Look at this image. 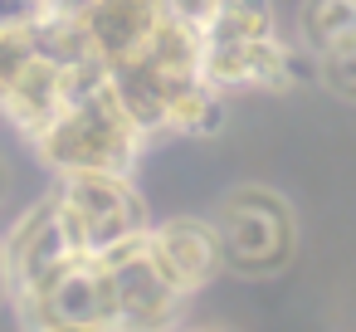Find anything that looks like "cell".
Returning a JSON list of instances; mask_svg holds the SVG:
<instances>
[{
  "label": "cell",
  "instance_id": "cell-1",
  "mask_svg": "<svg viewBox=\"0 0 356 332\" xmlns=\"http://www.w3.org/2000/svg\"><path fill=\"white\" fill-rule=\"evenodd\" d=\"M147 132L137 127V118L127 113L113 74L103 84H93L88 93H79L35 142V161L59 181V176H79V171H132L147 152Z\"/></svg>",
  "mask_w": 356,
  "mask_h": 332
},
{
  "label": "cell",
  "instance_id": "cell-2",
  "mask_svg": "<svg viewBox=\"0 0 356 332\" xmlns=\"http://www.w3.org/2000/svg\"><path fill=\"white\" fill-rule=\"evenodd\" d=\"M59 225L74 244V254H103L152 225L147 196L137 191L132 171H79L59 176L49 186Z\"/></svg>",
  "mask_w": 356,
  "mask_h": 332
},
{
  "label": "cell",
  "instance_id": "cell-3",
  "mask_svg": "<svg viewBox=\"0 0 356 332\" xmlns=\"http://www.w3.org/2000/svg\"><path fill=\"white\" fill-rule=\"evenodd\" d=\"M210 220L220 235L225 269L244 278H268L298 254V215L273 186H234Z\"/></svg>",
  "mask_w": 356,
  "mask_h": 332
},
{
  "label": "cell",
  "instance_id": "cell-4",
  "mask_svg": "<svg viewBox=\"0 0 356 332\" xmlns=\"http://www.w3.org/2000/svg\"><path fill=\"white\" fill-rule=\"evenodd\" d=\"M0 239H6V269H10V298H30L40 293L74 254L64 225H59V210H54V196L44 191L40 200H30L6 230H0Z\"/></svg>",
  "mask_w": 356,
  "mask_h": 332
},
{
  "label": "cell",
  "instance_id": "cell-5",
  "mask_svg": "<svg viewBox=\"0 0 356 332\" xmlns=\"http://www.w3.org/2000/svg\"><path fill=\"white\" fill-rule=\"evenodd\" d=\"M147 259L161 274L166 288H176L186 303L215 283V274L225 269L220 254V235L215 220H195V215H171V220H152L147 230Z\"/></svg>",
  "mask_w": 356,
  "mask_h": 332
},
{
  "label": "cell",
  "instance_id": "cell-6",
  "mask_svg": "<svg viewBox=\"0 0 356 332\" xmlns=\"http://www.w3.org/2000/svg\"><path fill=\"white\" fill-rule=\"evenodd\" d=\"M69 15L88 45V54L113 69L152 40V30L166 20V6L161 0H88V6H79Z\"/></svg>",
  "mask_w": 356,
  "mask_h": 332
},
{
  "label": "cell",
  "instance_id": "cell-7",
  "mask_svg": "<svg viewBox=\"0 0 356 332\" xmlns=\"http://www.w3.org/2000/svg\"><path fill=\"white\" fill-rule=\"evenodd\" d=\"M69 103H74V98H69V74H64V64L40 49V54L15 74V84L0 93V122H6V127L30 147Z\"/></svg>",
  "mask_w": 356,
  "mask_h": 332
},
{
  "label": "cell",
  "instance_id": "cell-8",
  "mask_svg": "<svg viewBox=\"0 0 356 332\" xmlns=\"http://www.w3.org/2000/svg\"><path fill=\"white\" fill-rule=\"evenodd\" d=\"M205 84L229 93H273L288 88V40H254V45H210L205 40Z\"/></svg>",
  "mask_w": 356,
  "mask_h": 332
},
{
  "label": "cell",
  "instance_id": "cell-9",
  "mask_svg": "<svg viewBox=\"0 0 356 332\" xmlns=\"http://www.w3.org/2000/svg\"><path fill=\"white\" fill-rule=\"evenodd\" d=\"M298 45L317 59L356 49V0H302L298 6Z\"/></svg>",
  "mask_w": 356,
  "mask_h": 332
},
{
  "label": "cell",
  "instance_id": "cell-10",
  "mask_svg": "<svg viewBox=\"0 0 356 332\" xmlns=\"http://www.w3.org/2000/svg\"><path fill=\"white\" fill-rule=\"evenodd\" d=\"M278 35V6L273 0H220L215 20L205 25L210 45H254Z\"/></svg>",
  "mask_w": 356,
  "mask_h": 332
},
{
  "label": "cell",
  "instance_id": "cell-11",
  "mask_svg": "<svg viewBox=\"0 0 356 332\" xmlns=\"http://www.w3.org/2000/svg\"><path fill=\"white\" fill-rule=\"evenodd\" d=\"M40 25H15V20H0V93L15 84V74L40 54Z\"/></svg>",
  "mask_w": 356,
  "mask_h": 332
},
{
  "label": "cell",
  "instance_id": "cell-12",
  "mask_svg": "<svg viewBox=\"0 0 356 332\" xmlns=\"http://www.w3.org/2000/svg\"><path fill=\"white\" fill-rule=\"evenodd\" d=\"M317 84L332 88L341 103H356V49L332 54V59H317Z\"/></svg>",
  "mask_w": 356,
  "mask_h": 332
},
{
  "label": "cell",
  "instance_id": "cell-13",
  "mask_svg": "<svg viewBox=\"0 0 356 332\" xmlns=\"http://www.w3.org/2000/svg\"><path fill=\"white\" fill-rule=\"evenodd\" d=\"M161 6H166V15H176V20L205 30V25L215 20V10H220V0H161Z\"/></svg>",
  "mask_w": 356,
  "mask_h": 332
},
{
  "label": "cell",
  "instance_id": "cell-14",
  "mask_svg": "<svg viewBox=\"0 0 356 332\" xmlns=\"http://www.w3.org/2000/svg\"><path fill=\"white\" fill-rule=\"evenodd\" d=\"M54 6L49 0H0V20H15V25H40Z\"/></svg>",
  "mask_w": 356,
  "mask_h": 332
},
{
  "label": "cell",
  "instance_id": "cell-15",
  "mask_svg": "<svg viewBox=\"0 0 356 332\" xmlns=\"http://www.w3.org/2000/svg\"><path fill=\"white\" fill-rule=\"evenodd\" d=\"M0 303H10V269H6V239H0Z\"/></svg>",
  "mask_w": 356,
  "mask_h": 332
},
{
  "label": "cell",
  "instance_id": "cell-16",
  "mask_svg": "<svg viewBox=\"0 0 356 332\" xmlns=\"http://www.w3.org/2000/svg\"><path fill=\"white\" fill-rule=\"evenodd\" d=\"M6 191H10V171H6V161H0V205H6Z\"/></svg>",
  "mask_w": 356,
  "mask_h": 332
},
{
  "label": "cell",
  "instance_id": "cell-17",
  "mask_svg": "<svg viewBox=\"0 0 356 332\" xmlns=\"http://www.w3.org/2000/svg\"><path fill=\"white\" fill-rule=\"evenodd\" d=\"M79 6H88V0H54V10H79Z\"/></svg>",
  "mask_w": 356,
  "mask_h": 332
},
{
  "label": "cell",
  "instance_id": "cell-18",
  "mask_svg": "<svg viewBox=\"0 0 356 332\" xmlns=\"http://www.w3.org/2000/svg\"><path fill=\"white\" fill-rule=\"evenodd\" d=\"M181 332H229V327H210V322H205V327H181Z\"/></svg>",
  "mask_w": 356,
  "mask_h": 332
}]
</instances>
